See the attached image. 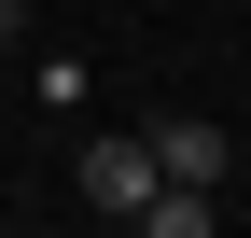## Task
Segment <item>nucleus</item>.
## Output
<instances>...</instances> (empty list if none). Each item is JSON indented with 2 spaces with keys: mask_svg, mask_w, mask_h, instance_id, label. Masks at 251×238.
<instances>
[{
  "mask_svg": "<svg viewBox=\"0 0 251 238\" xmlns=\"http://www.w3.org/2000/svg\"><path fill=\"white\" fill-rule=\"evenodd\" d=\"M140 140H153V182H196V196H209V182H224V168H237V140L209 126V112H153Z\"/></svg>",
  "mask_w": 251,
  "mask_h": 238,
  "instance_id": "nucleus-1",
  "label": "nucleus"
},
{
  "mask_svg": "<svg viewBox=\"0 0 251 238\" xmlns=\"http://www.w3.org/2000/svg\"><path fill=\"white\" fill-rule=\"evenodd\" d=\"M84 210H112V224L153 210V140L140 126H126V140H84Z\"/></svg>",
  "mask_w": 251,
  "mask_h": 238,
  "instance_id": "nucleus-2",
  "label": "nucleus"
},
{
  "mask_svg": "<svg viewBox=\"0 0 251 238\" xmlns=\"http://www.w3.org/2000/svg\"><path fill=\"white\" fill-rule=\"evenodd\" d=\"M14 42H28V0H0V56H14Z\"/></svg>",
  "mask_w": 251,
  "mask_h": 238,
  "instance_id": "nucleus-4",
  "label": "nucleus"
},
{
  "mask_svg": "<svg viewBox=\"0 0 251 238\" xmlns=\"http://www.w3.org/2000/svg\"><path fill=\"white\" fill-rule=\"evenodd\" d=\"M140 238H224V210H209L196 182H153V210H140Z\"/></svg>",
  "mask_w": 251,
  "mask_h": 238,
  "instance_id": "nucleus-3",
  "label": "nucleus"
}]
</instances>
